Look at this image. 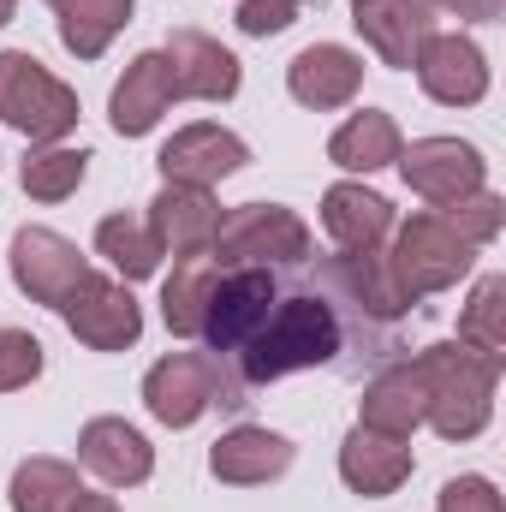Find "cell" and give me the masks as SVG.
Listing matches in <instances>:
<instances>
[{"mask_svg": "<svg viewBox=\"0 0 506 512\" xmlns=\"http://www.w3.org/2000/svg\"><path fill=\"white\" fill-rule=\"evenodd\" d=\"M12 12H18V0H0V30L12 24Z\"/></svg>", "mask_w": 506, "mask_h": 512, "instance_id": "d590c367", "label": "cell"}, {"mask_svg": "<svg viewBox=\"0 0 506 512\" xmlns=\"http://www.w3.org/2000/svg\"><path fill=\"white\" fill-rule=\"evenodd\" d=\"M209 256L221 268H298L310 262V227L286 203H239L221 215Z\"/></svg>", "mask_w": 506, "mask_h": 512, "instance_id": "277c9868", "label": "cell"}, {"mask_svg": "<svg viewBox=\"0 0 506 512\" xmlns=\"http://www.w3.org/2000/svg\"><path fill=\"white\" fill-rule=\"evenodd\" d=\"M78 489H84V483H78V465L36 453V459H24V465L12 471L6 501H12V512H72Z\"/></svg>", "mask_w": 506, "mask_h": 512, "instance_id": "484cf974", "label": "cell"}, {"mask_svg": "<svg viewBox=\"0 0 506 512\" xmlns=\"http://www.w3.org/2000/svg\"><path fill=\"white\" fill-rule=\"evenodd\" d=\"M96 256H108L114 274L131 286V280H149L167 251H161V239H155L149 221H137V215H108V221L96 227Z\"/></svg>", "mask_w": 506, "mask_h": 512, "instance_id": "83f0119b", "label": "cell"}, {"mask_svg": "<svg viewBox=\"0 0 506 512\" xmlns=\"http://www.w3.org/2000/svg\"><path fill=\"white\" fill-rule=\"evenodd\" d=\"M298 6H304V0H245V6H239V30H245V36H280V30L298 18Z\"/></svg>", "mask_w": 506, "mask_h": 512, "instance_id": "d6a6232c", "label": "cell"}, {"mask_svg": "<svg viewBox=\"0 0 506 512\" xmlns=\"http://www.w3.org/2000/svg\"><path fill=\"white\" fill-rule=\"evenodd\" d=\"M42 376V340L24 328H0V393H18Z\"/></svg>", "mask_w": 506, "mask_h": 512, "instance_id": "4dcf8cb0", "label": "cell"}, {"mask_svg": "<svg viewBox=\"0 0 506 512\" xmlns=\"http://www.w3.org/2000/svg\"><path fill=\"white\" fill-rule=\"evenodd\" d=\"M459 346L483 352V358H501L506 352V274H483L471 304L459 310Z\"/></svg>", "mask_w": 506, "mask_h": 512, "instance_id": "f1b7e54d", "label": "cell"}, {"mask_svg": "<svg viewBox=\"0 0 506 512\" xmlns=\"http://www.w3.org/2000/svg\"><path fill=\"white\" fill-rule=\"evenodd\" d=\"M322 227L340 251H381V239L393 233V203L358 179H340L322 191Z\"/></svg>", "mask_w": 506, "mask_h": 512, "instance_id": "44dd1931", "label": "cell"}, {"mask_svg": "<svg viewBox=\"0 0 506 512\" xmlns=\"http://www.w3.org/2000/svg\"><path fill=\"white\" fill-rule=\"evenodd\" d=\"M0 120L24 131L30 143H66V131L78 126V90L60 84L36 54L6 48L0 54Z\"/></svg>", "mask_w": 506, "mask_h": 512, "instance_id": "3957f363", "label": "cell"}, {"mask_svg": "<svg viewBox=\"0 0 506 512\" xmlns=\"http://www.w3.org/2000/svg\"><path fill=\"white\" fill-rule=\"evenodd\" d=\"M143 221L155 227L161 251H173V262L179 256H209L215 251V233H221V203L203 185H161Z\"/></svg>", "mask_w": 506, "mask_h": 512, "instance_id": "2e32d148", "label": "cell"}, {"mask_svg": "<svg viewBox=\"0 0 506 512\" xmlns=\"http://www.w3.org/2000/svg\"><path fill=\"white\" fill-rule=\"evenodd\" d=\"M352 310L322 286H280L268 316L251 328V340L221 364V376L233 393H251V387H268V382H286L298 370H322V364H340L346 340H352ZM364 328V322H358ZM364 334H381V328H364ZM387 340V334H381Z\"/></svg>", "mask_w": 506, "mask_h": 512, "instance_id": "6da1fadb", "label": "cell"}, {"mask_svg": "<svg viewBox=\"0 0 506 512\" xmlns=\"http://www.w3.org/2000/svg\"><path fill=\"white\" fill-rule=\"evenodd\" d=\"M84 173H90V149L36 143V149L24 155V167H18V185H24V197H36V203H66V197L84 185Z\"/></svg>", "mask_w": 506, "mask_h": 512, "instance_id": "4316f807", "label": "cell"}, {"mask_svg": "<svg viewBox=\"0 0 506 512\" xmlns=\"http://www.w3.org/2000/svg\"><path fill=\"white\" fill-rule=\"evenodd\" d=\"M215 286H221V262H215V256H179L173 274L161 280V322H167L179 340H197Z\"/></svg>", "mask_w": 506, "mask_h": 512, "instance_id": "603a6c76", "label": "cell"}, {"mask_svg": "<svg viewBox=\"0 0 506 512\" xmlns=\"http://www.w3.org/2000/svg\"><path fill=\"white\" fill-rule=\"evenodd\" d=\"M245 161H251V143L227 126H209V120L179 126L161 143V155H155V167H161L167 185H203V191L221 185V179H233Z\"/></svg>", "mask_w": 506, "mask_h": 512, "instance_id": "8fae6325", "label": "cell"}, {"mask_svg": "<svg viewBox=\"0 0 506 512\" xmlns=\"http://www.w3.org/2000/svg\"><path fill=\"white\" fill-rule=\"evenodd\" d=\"M161 54H167V66H173L179 96H191V102H233L239 84H245L239 54L221 48V42L203 36V30H173Z\"/></svg>", "mask_w": 506, "mask_h": 512, "instance_id": "e0dca14e", "label": "cell"}, {"mask_svg": "<svg viewBox=\"0 0 506 512\" xmlns=\"http://www.w3.org/2000/svg\"><path fill=\"white\" fill-rule=\"evenodd\" d=\"M435 512H506V501L489 477H453V483H441Z\"/></svg>", "mask_w": 506, "mask_h": 512, "instance_id": "1f68e13d", "label": "cell"}, {"mask_svg": "<svg viewBox=\"0 0 506 512\" xmlns=\"http://www.w3.org/2000/svg\"><path fill=\"white\" fill-rule=\"evenodd\" d=\"M429 6L465 18V24H489V18H501V0H429Z\"/></svg>", "mask_w": 506, "mask_h": 512, "instance_id": "836d02e7", "label": "cell"}, {"mask_svg": "<svg viewBox=\"0 0 506 512\" xmlns=\"http://www.w3.org/2000/svg\"><path fill=\"white\" fill-rule=\"evenodd\" d=\"M399 149H405L399 120H393V114H381V108L352 114L346 126L328 137V161H334V167H346V173H381V167H393V161H399Z\"/></svg>", "mask_w": 506, "mask_h": 512, "instance_id": "d4e9b609", "label": "cell"}, {"mask_svg": "<svg viewBox=\"0 0 506 512\" xmlns=\"http://www.w3.org/2000/svg\"><path fill=\"white\" fill-rule=\"evenodd\" d=\"M393 274H399V286L423 304L429 292H447V286H459L465 274H471V262H477V245H465L435 209L429 215H411L405 227H399V239H393Z\"/></svg>", "mask_w": 506, "mask_h": 512, "instance_id": "8992f818", "label": "cell"}, {"mask_svg": "<svg viewBox=\"0 0 506 512\" xmlns=\"http://www.w3.org/2000/svg\"><path fill=\"white\" fill-rule=\"evenodd\" d=\"M411 471H417L411 441L381 435V429H364V423H352V429H346V441H340V483H346L352 495L381 501V495H393Z\"/></svg>", "mask_w": 506, "mask_h": 512, "instance_id": "ac0fdd59", "label": "cell"}, {"mask_svg": "<svg viewBox=\"0 0 506 512\" xmlns=\"http://www.w3.org/2000/svg\"><path fill=\"white\" fill-rule=\"evenodd\" d=\"M143 405L161 429H191L209 405H245V399L227 387L221 364L209 352H167L143 376Z\"/></svg>", "mask_w": 506, "mask_h": 512, "instance_id": "5b68a950", "label": "cell"}, {"mask_svg": "<svg viewBox=\"0 0 506 512\" xmlns=\"http://www.w3.org/2000/svg\"><path fill=\"white\" fill-rule=\"evenodd\" d=\"M72 512H120V501H114V495H90V489H78Z\"/></svg>", "mask_w": 506, "mask_h": 512, "instance_id": "e575fe53", "label": "cell"}, {"mask_svg": "<svg viewBox=\"0 0 506 512\" xmlns=\"http://www.w3.org/2000/svg\"><path fill=\"white\" fill-rule=\"evenodd\" d=\"M393 167H399V179H405L423 203H435V209H447V203H459V197H471V191L489 185V161H483V149L465 143V137H417V143L399 149Z\"/></svg>", "mask_w": 506, "mask_h": 512, "instance_id": "9c48e42d", "label": "cell"}, {"mask_svg": "<svg viewBox=\"0 0 506 512\" xmlns=\"http://www.w3.org/2000/svg\"><path fill=\"white\" fill-rule=\"evenodd\" d=\"M48 6H54L66 54H78V60H102L137 12V0H48Z\"/></svg>", "mask_w": 506, "mask_h": 512, "instance_id": "cb8c5ba5", "label": "cell"}, {"mask_svg": "<svg viewBox=\"0 0 506 512\" xmlns=\"http://www.w3.org/2000/svg\"><path fill=\"white\" fill-rule=\"evenodd\" d=\"M209 471L233 489H256V483H274L292 471V441L280 429H262V423H239L227 429L215 447H209Z\"/></svg>", "mask_w": 506, "mask_h": 512, "instance_id": "ffe728a7", "label": "cell"}, {"mask_svg": "<svg viewBox=\"0 0 506 512\" xmlns=\"http://www.w3.org/2000/svg\"><path fill=\"white\" fill-rule=\"evenodd\" d=\"M286 90L298 108L310 114H334V108H352L358 90H364V60L340 42H310L304 54H292L286 66Z\"/></svg>", "mask_w": 506, "mask_h": 512, "instance_id": "4fadbf2b", "label": "cell"}, {"mask_svg": "<svg viewBox=\"0 0 506 512\" xmlns=\"http://www.w3.org/2000/svg\"><path fill=\"white\" fill-rule=\"evenodd\" d=\"M435 215H441L465 245H477V251H483V245H495V239H501V227H506V203L489 191V185H483V191H471V197H459V203H447V209H435Z\"/></svg>", "mask_w": 506, "mask_h": 512, "instance_id": "f546056e", "label": "cell"}, {"mask_svg": "<svg viewBox=\"0 0 506 512\" xmlns=\"http://www.w3.org/2000/svg\"><path fill=\"white\" fill-rule=\"evenodd\" d=\"M78 465L96 471L108 489H137L155 477V447L126 417H90L78 435Z\"/></svg>", "mask_w": 506, "mask_h": 512, "instance_id": "9a60e30c", "label": "cell"}, {"mask_svg": "<svg viewBox=\"0 0 506 512\" xmlns=\"http://www.w3.org/2000/svg\"><path fill=\"white\" fill-rule=\"evenodd\" d=\"M60 322H66L72 340L90 346V352H126V346L143 340V310H137L131 286L126 280H108V274H84V280L66 292Z\"/></svg>", "mask_w": 506, "mask_h": 512, "instance_id": "ba28073f", "label": "cell"}, {"mask_svg": "<svg viewBox=\"0 0 506 512\" xmlns=\"http://www.w3.org/2000/svg\"><path fill=\"white\" fill-rule=\"evenodd\" d=\"M352 24L381 54V66L411 72L423 42L435 36V6L429 0H352Z\"/></svg>", "mask_w": 506, "mask_h": 512, "instance_id": "5bb4252c", "label": "cell"}, {"mask_svg": "<svg viewBox=\"0 0 506 512\" xmlns=\"http://www.w3.org/2000/svg\"><path fill=\"white\" fill-rule=\"evenodd\" d=\"M423 417H429V393H423L417 364H387V370L370 376V387H364V411H358L364 429H381V435L411 441V435L423 429Z\"/></svg>", "mask_w": 506, "mask_h": 512, "instance_id": "7402d4cb", "label": "cell"}, {"mask_svg": "<svg viewBox=\"0 0 506 512\" xmlns=\"http://www.w3.org/2000/svg\"><path fill=\"white\" fill-rule=\"evenodd\" d=\"M411 72H417L423 96L441 102V108H477L489 96V54L459 30H435Z\"/></svg>", "mask_w": 506, "mask_h": 512, "instance_id": "7c38bea8", "label": "cell"}, {"mask_svg": "<svg viewBox=\"0 0 506 512\" xmlns=\"http://www.w3.org/2000/svg\"><path fill=\"white\" fill-rule=\"evenodd\" d=\"M316 274H322V286H328L364 328H381V334H387L393 322H405V316L417 310V298L399 286L387 251H340V256H328Z\"/></svg>", "mask_w": 506, "mask_h": 512, "instance_id": "52a82bcc", "label": "cell"}, {"mask_svg": "<svg viewBox=\"0 0 506 512\" xmlns=\"http://www.w3.org/2000/svg\"><path fill=\"white\" fill-rule=\"evenodd\" d=\"M6 262H12V286H18L30 304H48V310H60L66 292L90 274L84 251H78L66 233H54V227H18Z\"/></svg>", "mask_w": 506, "mask_h": 512, "instance_id": "30bf717a", "label": "cell"}, {"mask_svg": "<svg viewBox=\"0 0 506 512\" xmlns=\"http://www.w3.org/2000/svg\"><path fill=\"white\" fill-rule=\"evenodd\" d=\"M173 102H179L173 66H167V54H161V48H149V54H137V60H131L126 78L114 84V96H108V120H114L120 137H149Z\"/></svg>", "mask_w": 506, "mask_h": 512, "instance_id": "d6986e66", "label": "cell"}, {"mask_svg": "<svg viewBox=\"0 0 506 512\" xmlns=\"http://www.w3.org/2000/svg\"><path fill=\"white\" fill-rule=\"evenodd\" d=\"M417 376H423V393H429V429L441 441H477L495 417V387H501V358H483L459 340L447 346H423L417 358Z\"/></svg>", "mask_w": 506, "mask_h": 512, "instance_id": "7a4b0ae2", "label": "cell"}]
</instances>
